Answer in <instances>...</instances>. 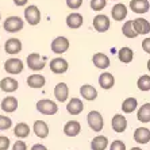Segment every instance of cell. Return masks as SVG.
I'll use <instances>...</instances> for the list:
<instances>
[{
  "mask_svg": "<svg viewBox=\"0 0 150 150\" xmlns=\"http://www.w3.org/2000/svg\"><path fill=\"white\" fill-rule=\"evenodd\" d=\"M37 110L43 115H54L58 111V105L56 101L49 100V99H42L37 103Z\"/></svg>",
  "mask_w": 150,
  "mask_h": 150,
  "instance_id": "obj_1",
  "label": "cell"
},
{
  "mask_svg": "<svg viewBox=\"0 0 150 150\" xmlns=\"http://www.w3.org/2000/svg\"><path fill=\"white\" fill-rule=\"evenodd\" d=\"M27 67L34 72H39L46 67V58L39 56L38 53H31L27 56Z\"/></svg>",
  "mask_w": 150,
  "mask_h": 150,
  "instance_id": "obj_2",
  "label": "cell"
},
{
  "mask_svg": "<svg viewBox=\"0 0 150 150\" xmlns=\"http://www.w3.org/2000/svg\"><path fill=\"white\" fill-rule=\"evenodd\" d=\"M87 120L89 127L96 133L101 131L103 127H104V119H103V116H101V114L99 111H91L87 116Z\"/></svg>",
  "mask_w": 150,
  "mask_h": 150,
  "instance_id": "obj_3",
  "label": "cell"
},
{
  "mask_svg": "<svg viewBox=\"0 0 150 150\" xmlns=\"http://www.w3.org/2000/svg\"><path fill=\"white\" fill-rule=\"evenodd\" d=\"M25 26V22L23 19H21L19 16H8L6 21H4V30L8 33H18L21 31Z\"/></svg>",
  "mask_w": 150,
  "mask_h": 150,
  "instance_id": "obj_4",
  "label": "cell"
},
{
  "mask_svg": "<svg viewBox=\"0 0 150 150\" xmlns=\"http://www.w3.org/2000/svg\"><path fill=\"white\" fill-rule=\"evenodd\" d=\"M25 19L30 26H37L41 22V12L37 6H28L25 8Z\"/></svg>",
  "mask_w": 150,
  "mask_h": 150,
  "instance_id": "obj_5",
  "label": "cell"
},
{
  "mask_svg": "<svg viewBox=\"0 0 150 150\" xmlns=\"http://www.w3.org/2000/svg\"><path fill=\"white\" fill-rule=\"evenodd\" d=\"M23 62L19 58H10L4 62V70L10 74H19L23 72Z\"/></svg>",
  "mask_w": 150,
  "mask_h": 150,
  "instance_id": "obj_6",
  "label": "cell"
},
{
  "mask_svg": "<svg viewBox=\"0 0 150 150\" xmlns=\"http://www.w3.org/2000/svg\"><path fill=\"white\" fill-rule=\"evenodd\" d=\"M52 52L56 53V54H62L69 49V41H68L67 37H57L52 41Z\"/></svg>",
  "mask_w": 150,
  "mask_h": 150,
  "instance_id": "obj_7",
  "label": "cell"
},
{
  "mask_svg": "<svg viewBox=\"0 0 150 150\" xmlns=\"http://www.w3.org/2000/svg\"><path fill=\"white\" fill-rule=\"evenodd\" d=\"M110 25H111V22H110L108 16H105V15H103V14H99L93 18V28L98 33L108 31Z\"/></svg>",
  "mask_w": 150,
  "mask_h": 150,
  "instance_id": "obj_8",
  "label": "cell"
},
{
  "mask_svg": "<svg viewBox=\"0 0 150 150\" xmlns=\"http://www.w3.org/2000/svg\"><path fill=\"white\" fill-rule=\"evenodd\" d=\"M69 65H68L67 59L61 58V57H57V58H53L50 61V70L56 74H64L68 70Z\"/></svg>",
  "mask_w": 150,
  "mask_h": 150,
  "instance_id": "obj_9",
  "label": "cell"
},
{
  "mask_svg": "<svg viewBox=\"0 0 150 150\" xmlns=\"http://www.w3.org/2000/svg\"><path fill=\"white\" fill-rule=\"evenodd\" d=\"M19 87V83L15 80L14 77H4L0 81V89L6 93H12L15 92Z\"/></svg>",
  "mask_w": 150,
  "mask_h": 150,
  "instance_id": "obj_10",
  "label": "cell"
},
{
  "mask_svg": "<svg viewBox=\"0 0 150 150\" xmlns=\"http://www.w3.org/2000/svg\"><path fill=\"white\" fill-rule=\"evenodd\" d=\"M68 96H69V88L65 83H58L54 87V98L57 99V101L59 103H64V101L68 100Z\"/></svg>",
  "mask_w": 150,
  "mask_h": 150,
  "instance_id": "obj_11",
  "label": "cell"
},
{
  "mask_svg": "<svg viewBox=\"0 0 150 150\" xmlns=\"http://www.w3.org/2000/svg\"><path fill=\"white\" fill-rule=\"evenodd\" d=\"M4 50H6V53L11 54V56H15V54H18V53H21V50H22L21 39H18V38L7 39L6 45H4Z\"/></svg>",
  "mask_w": 150,
  "mask_h": 150,
  "instance_id": "obj_12",
  "label": "cell"
},
{
  "mask_svg": "<svg viewBox=\"0 0 150 150\" xmlns=\"http://www.w3.org/2000/svg\"><path fill=\"white\" fill-rule=\"evenodd\" d=\"M81 131V125L77 120H69L64 126V134L67 137H77Z\"/></svg>",
  "mask_w": 150,
  "mask_h": 150,
  "instance_id": "obj_13",
  "label": "cell"
},
{
  "mask_svg": "<svg viewBox=\"0 0 150 150\" xmlns=\"http://www.w3.org/2000/svg\"><path fill=\"white\" fill-rule=\"evenodd\" d=\"M130 8L135 14H146L150 10V3L147 0H131L130 1Z\"/></svg>",
  "mask_w": 150,
  "mask_h": 150,
  "instance_id": "obj_14",
  "label": "cell"
},
{
  "mask_svg": "<svg viewBox=\"0 0 150 150\" xmlns=\"http://www.w3.org/2000/svg\"><path fill=\"white\" fill-rule=\"evenodd\" d=\"M111 126H112V130H114L115 133L120 134L127 129V120H126V118L123 115L116 114V115H114V118H112V120H111Z\"/></svg>",
  "mask_w": 150,
  "mask_h": 150,
  "instance_id": "obj_15",
  "label": "cell"
},
{
  "mask_svg": "<svg viewBox=\"0 0 150 150\" xmlns=\"http://www.w3.org/2000/svg\"><path fill=\"white\" fill-rule=\"evenodd\" d=\"M84 23V18L83 15H80L79 12H72L67 16V26L72 30H76V28H80Z\"/></svg>",
  "mask_w": 150,
  "mask_h": 150,
  "instance_id": "obj_16",
  "label": "cell"
},
{
  "mask_svg": "<svg viewBox=\"0 0 150 150\" xmlns=\"http://www.w3.org/2000/svg\"><path fill=\"white\" fill-rule=\"evenodd\" d=\"M83 110H84V104H83V101H81L80 99L73 98V99H70V100L68 101L67 111L69 112L70 115H79V114L83 112Z\"/></svg>",
  "mask_w": 150,
  "mask_h": 150,
  "instance_id": "obj_17",
  "label": "cell"
},
{
  "mask_svg": "<svg viewBox=\"0 0 150 150\" xmlns=\"http://www.w3.org/2000/svg\"><path fill=\"white\" fill-rule=\"evenodd\" d=\"M80 95L85 100L92 101L98 98V91H96V88H95L93 85H91V84H84L80 88Z\"/></svg>",
  "mask_w": 150,
  "mask_h": 150,
  "instance_id": "obj_18",
  "label": "cell"
},
{
  "mask_svg": "<svg viewBox=\"0 0 150 150\" xmlns=\"http://www.w3.org/2000/svg\"><path fill=\"white\" fill-rule=\"evenodd\" d=\"M33 129H34V133L38 138H47V135H49V126L45 120H35Z\"/></svg>",
  "mask_w": 150,
  "mask_h": 150,
  "instance_id": "obj_19",
  "label": "cell"
},
{
  "mask_svg": "<svg viewBox=\"0 0 150 150\" xmlns=\"http://www.w3.org/2000/svg\"><path fill=\"white\" fill-rule=\"evenodd\" d=\"M92 62L98 69H107L110 67V58L105 56L104 53H96L92 57Z\"/></svg>",
  "mask_w": 150,
  "mask_h": 150,
  "instance_id": "obj_20",
  "label": "cell"
},
{
  "mask_svg": "<svg viewBox=\"0 0 150 150\" xmlns=\"http://www.w3.org/2000/svg\"><path fill=\"white\" fill-rule=\"evenodd\" d=\"M134 139H135V142L141 143V145L150 142V130L146 129V127H138L134 131Z\"/></svg>",
  "mask_w": 150,
  "mask_h": 150,
  "instance_id": "obj_21",
  "label": "cell"
},
{
  "mask_svg": "<svg viewBox=\"0 0 150 150\" xmlns=\"http://www.w3.org/2000/svg\"><path fill=\"white\" fill-rule=\"evenodd\" d=\"M46 84V79L42 74H38V73H34L31 76L27 77V85L30 88H34V89H39L42 88L43 85Z\"/></svg>",
  "mask_w": 150,
  "mask_h": 150,
  "instance_id": "obj_22",
  "label": "cell"
},
{
  "mask_svg": "<svg viewBox=\"0 0 150 150\" xmlns=\"http://www.w3.org/2000/svg\"><path fill=\"white\" fill-rule=\"evenodd\" d=\"M133 22H134V28L138 33V35H146L147 33H150V23L146 19L138 18V19H134Z\"/></svg>",
  "mask_w": 150,
  "mask_h": 150,
  "instance_id": "obj_23",
  "label": "cell"
},
{
  "mask_svg": "<svg viewBox=\"0 0 150 150\" xmlns=\"http://www.w3.org/2000/svg\"><path fill=\"white\" fill-rule=\"evenodd\" d=\"M18 108V100L14 96H7L1 100V110L7 114H11V112H15Z\"/></svg>",
  "mask_w": 150,
  "mask_h": 150,
  "instance_id": "obj_24",
  "label": "cell"
},
{
  "mask_svg": "<svg viewBox=\"0 0 150 150\" xmlns=\"http://www.w3.org/2000/svg\"><path fill=\"white\" fill-rule=\"evenodd\" d=\"M111 15L115 21H118V22L123 21V19H126V16H127V7L122 3L115 4L111 10Z\"/></svg>",
  "mask_w": 150,
  "mask_h": 150,
  "instance_id": "obj_25",
  "label": "cell"
},
{
  "mask_svg": "<svg viewBox=\"0 0 150 150\" xmlns=\"http://www.w3.org/2000/svg\"><path fill=\"white\" fill-rule=\"evenodd\" d=\"M137 119L141 123L150 122V103H145L143 105H141L138 112H137Z\"/></svg>",
  "mask_w": 150,
  "mask_h": 150,
  "instance_id": "obj_26",
  "label": "cell"
},
{
  "mask_svg": "<svg viewBox=\"0 0 150 150\" xmlns=\"http://www.w3.org/2000/svg\"><path fill=\"white\" fill-rule=\"evenodd\" d=\"M99 84L103 89H111L115 85V77L111 73H101L99 77Z\"/></svg>",
  "mask_w": 150,
  "mask_h": 150,
  "instance_id": "obj_27",
  "label": "cell"
},
{
  "mask_svg": "<svg viewBox=\"0 0 150 150\" xmlns=\"http://www.w3.org/2000/svg\"><path fill=\"white\" fill-rule=\"evenodd\" d=\"M108 146V138L104 135H98L95 137L91 142V149L92 150H105Z\"/></svg>",
  "mask_w": 150,
  "mask_h": 150,
  "instance_id": "obj_28",
  "label": "cell"
},
{
  "mask_svg": "<svg viewBox=\"0 0 150 150\" xmlns=\"http://www.w3.org/2000/svg\"><path fill=\"white\" fill-rule=\"evenodd\" d=\"M118 58L123 64H130L134 58V52L130 47H122L118 52Z\"/></svg>",
  "mask_w": 150,
  "mask_h": 150,
  "instance_id": "obj_29",
  "label": "cell"
},
{
  "mask_svg": "<svg viewBox=\"0 0 150 150\" xmlns=\"http://www.w3.org/2000/svg\"><path fill=\"white\" fill-rule=\"evenodd\" d=\"M14 134L18 138H27V137L30 135V127H28V125L25 122L18 123L14 129Z\"/></svg>",
  "mask_w": 150,
  "mask_h": 150,
  "instance_id": "obj_30",
  "label": "cell"
},
{
  "mask_svg": "<svg viewBox=\"0 0 150 150\" xmlns=\"http://www.w3.org/2000/svg\"><path fill=\"white\" fill-rule=\"evenodd\" d=\"M137 105H138V100L135 98H127L122 103V111L125 114H131L137 110Z\"/></svg>",
  "mask_w": 150,
  "mask_h": 150,
  "instance_id": "obj_31",
  "label": "cell"
},
{
  "mask_svg": "<svg viewBox=\"0 0 150 150\" xmlns=\"http://www.w3.org/2000/svg\"><path fill=\"white\" fill-rule=\"evenodd\" d=\"M122 33L126 38H135L138 37V33L134 28V22L133 21H127L125 25L122 26Z\"/></svg>",
  "mask_w": 150,
  "mask_h": 150,
  "instance_id": "obj_32",
  "label": "cell"
},
{
  "mask_svg": "<svg viewBox=\"0 0 150 150\" xmlns=\"http://www.w3.org/2000/svg\"><path fill=\"white\" fill-rule=\"evenodd\" d=\"M137 87H138V89L139 91H150V76L149 74H143V76H141L139 79H138V81H137Z\"/></svg>",
  "mask_w": 150,
  "mask_h": 150,
  "instance_id": "obj_33",
  "label": "cell"
},
{
  "mask_svg": "<svg viewBox=\"0 0 150 150\" xmlns=\"http://www.w3.org/2000/svg\"><path fill=\"white\" fill-rule=\"evenodd\" d=\"M91 8L93 11H101L107 6V0H91Z\"/></svg>",
  "mask_w": 150,
  "mask_h": 150,
  "instance_id": "obj_34",
  "label": "cell"
},
{
  "mask_svg": "<svg viewBox=\"0 0 150 150\" xmlns=\"http://www.w3.org/2000/svg\"><path fill=\"white\" fill-rule=\"evenodd\" d=\"M12 126V120L8 116L0 115V130H8Z\"/></svg>",
  "mask_w": 150,
  "mask_h": 150,
  "instance_id": "obj_35",
  "label": "cell"
},
{
  "mask_svg": "<svg viewBox=\"0 0 150 150\" xmlns=\"http://www.w3.org/2000/svg\"><path fill=\"white\" fill-rule=\"evenodd\" d=\"M110 150H126V145L123 141L116 139L110 145Z\"/></svg>",
  "mask_w": 150,
  "mask_h": 150,
  "instance_id": "obj_36",
  "label": "cell"
},
{
  "mask_svg": "<svg viewBox=\"0 0 150 150\" xmlns=\"http://www.w3.org/2000/svg\"><path fill=\"white\" fill-rule=\"evenodd\" d=\"M10 138L8 137H0V150H8L10 149Z\"/></svg>",
  "mask_w": 150,
  "mask_h": 150,
  "instance_id": "obj_37",
  "label": "cell"
},
{
  "mask_svg": "<svg viewBox=\"0 0 150 150\" xmlns=\"http://www.w3.org/2000/svg\"><path fill=\"white\" fill-rule=\"evenodd\" d=\"M83 4V0H67V6L72 10H77V8L81 7Z\"/></svg>",
  "mask_w": 150,
  "mask_h": 150,
  "instance_id": "obj_38",
  "label": "cell"
},
{
  "mask_svg": "<svg viewBox=\"0 0 150 150\" xmlns=\"http://www.w3.org/2000/svg\"><path fill=\"white\" fill-rule=\"evenodd\" d=\"M12 150H27V145L23 141H16L12 146Z\"/></svg>",
  "mask_w": 150,
  "mask_h": 150,
  "instance_id": "obj_39",
  "label": "cell"
},
{
  "mask_svg": "<svg viewBox=\"0 0 150 150\" xmlns=\"http://www.w3.org/2000/svg\"><path fill=\"white\" fill-rule=\"evenodd\" d=\"M142 49H143V52H146L147 54H150V37H147V38H145L142 41Z\"/></svg>",
  "mask_w": 150,
  "mask_h": 150,
  "instance_id": "obj_40",
  "label": "cell"
},
{
  "mask_svg": "<svg viewBox=\"0 0 150 150\" xmlns=\"http://www.w3.org/2000/svg\"><path fill=\"white\" fill-rule=\"evenodd\" d=\"M31 150H47V147L45 145H41V143H35L34 146L31 147Z\"/></svg>",
  "mask_w": 150,
  "mask_h": 150,
  "instance_id": "obj_41",
  "label": "cell"
},
{
  "mask_svg": "<svg viewBox=\"0 0 150 150\" xmlns=\"http://www.w3.org/2000/svg\"><path fill=\"white\" fill-rule=\"evenodd\" d=\"M14 4L16 7H23L27 4V0H14Z\"/></svg>",
  "mask_w": 150,
  "mask_h": 150,
  "instance_id": "obj_42",
  "label": "cell"
},
{
  "mask_svg": "<svg viewBox=\"0 0 150 150\" xmlns=\"http://www.w3.org/2000/svg\"><path fill=\"white\" fill-rule=\"evenodd\" d=\"M147 70H149V72H150V59H149V61H147Z\"/></svg>",
  "mask_w": 150,
  "mask_h": 150,
  "instance_id": "obj_43",
  "label": "cell"
},
{
  "mask_svg": "<svg viewBox=\"0 0 150 150\" xmlns=\"http://www.w3.org/2000/svg\"><path fill=\"white\" fill-rule=\"evenodd\" d=\"M130 150H142V149H141V147H131Z\"/></svg>",
  "mask_w": 150,
  "mask_h": 150,
  "instance_id": "obj_44",
  "label": "cell"
},
{
  "mask_svg": "<svg viewBox=\"0 0 150 150\" xmlns=\"http://www.w3.org/2000/svg\"><path fill=\"white\" fill-rule=\"evenodd\" d=\"M0 19H1V16H0Z\"/></svg>",
  "mask_w": 150,
  "mask_h": 150,
  "instance_id": "obj_45",
  "label": "cell"
}]
</instances>
